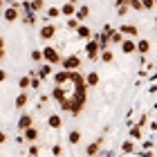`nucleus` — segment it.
Masks as SVG:
<instances>
[{"label":"nucleus","instance_id":"nucleus-16","mask_svg":"<svg viewBox=\"0 0 157 157\" xmlns=\"http://www.w3.org/2000/svg\"><path fill=\"white\" fill-rule=\"evenodd\" d=\"M5 20H7V23H13V20H18V9H16V7H9V9H5Z\"/></svg>","mask_w":157,"mask_h":157},{"label":"nucleus","instance_id":"nucleus-14","mask_svg":"<svg viewBox=\"0 0 157 157\" xmlns=\"http://www.w3.org/2000/svg\"><path fill=\"white\" fill-rule=\"evenodd\" d=\"M97 40H99V47L101 49H108V45H110V34L105 32V34H97Z\"/></svg>","mask_w":157,"mask_h":157},{"label":"nucleus","instance_id":"nucleus-29","mask_svg":"<svg viewBox=\"0 0 157 157\" xmlns=\"http://www.w3.org/2000/svg\"><path fill=\"white\" fill-rule=\"evenodd\" d=\"M121 151H124V153H132V151H135V144H132V139L124 141V146H121Z\"/></svg>","mask_w":157,"mask_h":157},{"label":"nucleus","instance_id":"nucleus-33","mask_svg":"<svg viewBox=\"0 0 157 157\" xmlns=\"http://www.w3.org/2000/svg\"><path fill=\"white\" fill-rule=\"evenodd\" d=\"M38 153H40V148L34 144V146H29V157H38Z\"/></svg>","mask_w":157,"mask_h":157},{"label":"nucleus","instance_id":"nucleus-27","mask_svg":"<svg viewBox=\"0 0 157 157\" xmlns=\"http://www.w3.org/2000/svg\"><path fill=\"white\" fill-rule=\"evenodd\" d=\"M128 7L135 9V11H141V9H144V5H141L139 0H128Z\"/></svg>","mask_w":157,"mask_h":157},{"label":"nucleus","instance_id":"nucleus-38","mask_svg":"<svg viewBox=\"0 0 157 157\" xmlns=\"http://www.w3.org/2000/svg\"><path fill=\"white\" fill-rule=\"evenodd\" d=\"M7 81V70H0V83Z\"/></svg>","mask_w":157,"mask_h":157},{"label":"nucleus","instance_id":"nucleus-3","mask_svg":"<svg viewBox=\"0 0 157 157\" xmlns=\"http://www.w3.org/2000/svg\"><path fill=\"white\" fill-rule=\"evenodd\" d=\"M61 65H63V70H67V72H74V70L81 67V59H78L76 54H70L61 61Z\"/></svg>","mask_w":157,"mask_h":157},{"label":"nucleus","instance_id":"nucleus-19","mask_svg":"<svg viewBox=\"0 0 157 157\" xmlns=\"http://www.w3.org/2000/svg\"><path fill=\"white\" fill-rule=\"evenodd\" d=\"M23 135H25V139H27V141H36V139H38V130H36L34 126H29Z\"/></svg>","mask_w":157,"mask_h":157},{"label":"nucleus","instance_id":"nucleus-6","mask_svg":"<svg viewBox=\"0 0 157 157\" xmlns=\"http://www.w3.org/2000/svg\"><path fill=\"white\" fill-rule=\"evenodd\" d=\"M32 124H34V117H32V115H20V119H18V130L25 132Z\"/></svg>","mask_w":157,"mask_h":157},{"label":"nucleus","instance_id":"nucleus-35","mask_svg":"<svg viewBox=\"0 0 157 157\" xmlns=\"http://www.w3.org/2000/svg\"><path fill=\"white\" fill-rule=\"evenodd\" d=\"M76 27H78V20L76 18H70L67 20V29H76Z\"/></svg>","mask_w":157,"mask_h":157},{"label":"nucleus","instance_id":"nucleus-9","mask_svg":"<svg viewBox=\"0 0 157 157\" xmlns=\"http://www.w3.org/2000/svg\"><path fill=\"white\" fill-rule=\"evenodd\" d=\"M36 74H38V78H49L52 76V63H45V65H40V70H36Z\"/></svg>","mask_w":157,"mask_h":157},{"label":"nucleus","instance_id":"nucleus-32","mask_svg":"<svg viewBox=\"0 0 157 157\" xmlns=\"http://www.w3.org/2000/svg\"><path fill=\"white\" fill-rule=\"evenodd\" d=\"M128 9H130L128 5H117V13H119V16H126V13H128Z\"/></svg>","mask_w":157,"mask_h":157},{"label":"nucleus","instance_id":"nucleus-10","mask_svg":"<svg viewBox=\"0 0 157 157\" xmlns=\"http://www.w3.org/2000/svg\"><path fill=\"white\" fill-rule=\"evenodd\" d=\"M47 126H49V128H54V130H59V128L63 126L61 115H49V117H47Z\"/></svg>","mask_w":157,"mask_h":157},{"label":"nucleus","instance_id":"nucleus-18","mask_svg":"<svg viewBox=\"0 0 157 157\" xmlns=\"http://www.w3.org/2000/svg\"><path fill=\"white\" fill-rule=\"evenodd\" d=\"M137 52H139V54H148V52H151V40L141 38V40L137 43Z\"/></svg>","mask_w":157,"mask_h":157},{"label":"nucleus","instance_id":"nucleus-31","mask_svg":"<svg viewBox=\"0 0 157 157\" xmlns=\"http://www.w3.org/2000/svg\"><path fill=\"white\" fill-rule=\"evenodd\" d=\"M29 56H32V61H36V63H40V61H43V52H40V49H34Z\"/></svg>","mask_w":157,"mask_h":157},{"label":"nucleus","instance_id":"nucleus-36","mask_svg":"<svg viewBox=\"0 0 157 157\" xmlns=\"http://www.w3.org/2000/svg\"><path fill=\"white\" fill-rule=\"evenodd\" d=\"M61 153H63V148H61L59 144H54V146H52V155H56V157H59Z\"/></svg>","mask_w":157,"mask_h":157},{"label":"nucleus","instance_id":"nucleus-24","mask_svg":"<svg viewBox=\"0 0 157 157\" xmlns=\"http://www.w3.org/2000/svg\"><path fill=\"white\" fill-rule=\"evenodd\" d=\"M23 23H27V25H36V13H34V11H25Z\"/></svg>","mask_w":157,"mask_h":157},{"label":"nucleus","instance_id":"nucleus-39","mask_svg":"<svg viewBox=\"0 0 157 157\" xmlns=\"http://www.w3.org/2000/svg\"><path fill=\"white\" fill-rule=\"evenodd\" d=\"M0 144H7V135L2 130H0Z\"/></svg>","mask_w":157,"mask_h":157},{"label":"nucleus","instance_id":"nucleus-21","mask_svg":"<svg viewBox=\"0 0 157 157\" xmlns=\"http://www.w3.org/2000/svg\"><path fill=\"white\" fill-rule=\"evenodd\" d=\"M99 59H101L103 63H112V61H115V54H112L110 49H101V54H99Z\"/></svg>","mask_w":157,"mask_h":157},{"label":"nucleus","instance_id":"nucleus-42","mask_svg":"<svg viewBox=\"0 0 157 157\" xmlns=\"http://www.w3.org/2000/svg\"><path fill=\"white\" fill-rule=\"evenodd\" d=\"M117 5H128V0H117Z\"/></svg>","mask_w":157,"mask_h":157},{"label":"nucleus","instance_id":"nucleus-40","mask_svg":"<svg viewBox=\"0 0 157 157\" xmlns=\"http://www.w3.org/2000/svg\"><path fill=\"white\" fill-rule=\"evenodd\" d=\"M0 49H5V38L0 36Z\"/></svg>","mask_w":157,"mask_h":157},{"label":"nucleus","instance_id":"nucleus-28","mask_svg":"<svg viewBox=\"0 0 157 157\" xmlns=\"http://www.w3.org/2000/svg\"><path fill=\"white\" fill-rule=\"evenodd\" d=\"M59 16H61L59 7H49V9H47V18H59Z\"/></svg>","mask_w":157,"mask_h":157},{"label":"nucleus","instance_id":"nucleus-25","mask_svg":"<svg viewBox=\"0 0 157 157\" xmlns=\"http://www.w3.org/2000/svg\"><path fill=\"white\" fill-rule=\"evenodd\" d=\"M99 78H101V76H99V72H90L88 78H85V83H88V85H97Z\"/></svg>","mask_w":157,"mask_h":157},{"label":"nucleus","instance_id":"nucleus-7","mask_svg":"<svg viewBox=\"0 0 157 157\" xmlns=\"http://www.w3.org/2000/svg\"><path fill=\"white\" fill-rule=\"evenodd\" d=\"M121 52H124V54H135V52H137V43H135L132 38L124 40V43H121Z\"/></svg>","mask_w":157,"mask_h":157},{"label":"nucleus","instance_id":"nucleus-22","mask_svg":"<svg viewBox=\"0 0 157 157\" xmlns=\"http://www.w3.org/2000/svg\"><path fill=\"white\" fill-rule=\"evenodd\" d=\"M25 105H27V94H25V92H20V94L16 97V108H18V110H23Z\"/></svg>","mask_w":157,"mask_h":157},{"label":"nucleus","instance_id":"nucleus-37","mask_svg":"<svg viewBox=\"0 0 157 157\" xmlns=\"http://www.w3.org/2000/svg\"><path fill=\"white\" fill-rule=\"evenodd\" d=\"M32 88H34V90L40 88V78H32Z\"/></svg>","mask_w":157,"mask_h":157},{"label":"nucleus","instance_id":"nucleus-12","mask_svg":"<svg viewBox=\"0 0 157 157\" xmlns=\"http://www.w3.org/2000/svg\"><path fill=\"white\" fill-rule=\"evenodd\" d=\"M27 5H29V11L38 13V11H43V7H45V0H27Z\"/></svg>","mask_w":157,"mask_h":157},{"label":"nucleus","instance_id":"nucleus-4","mask_svg":"<svg viewBox=\"0 0 157 157\" xmlns=\"http://www.w3.org/2000/svg\"><path fill=\"white\" fill-rule=\"evenodd\" d=\"M54 34H56V27L49 25V23H45V25L40 27V34H38V36H40V40H49V38H54Z\"/></svg>","mask_w":157,"mask_h":157},{"label":"nucleus","instance_id":"nucleus-20","mask_svg":"<svg viewBox=\"0 0 157 157\" xmlns=\"http://www.w3.org/2000/svg\"><path fill=\"white\" fill-rule=\"evenodd\" d=\"M108 34H110V43H115V45H121V43H124V36H121V32H119V29H117V32H115V29H110Z\"/></svg>","mask_w":157,"mask_h":157},{"label":"nucleus","instance_id":"nucleus-13","mask_svg":"<svg viewBox=\"0 0 157 157\" xmlns=\"http://www.w3.org/2000/svg\"><path fill=\"white\" fill-rule=\"evenodd\" d=\"M90 16V7H78V9H76V13H74V18L78 20V23H81V20H85V18H88Z\"/></svg>","mask_w":157,"mask_h":157},{"label":"nucleus","instance_id":"nucleus-30","mask_svg":"<svg viewBox=\"0 0 157 157\" xmlns=\"http://www.w3.org/2000/svg\"><path fill=\"white\" fill-rule=\"evenodd\" d=\"M130 137H132V139H141V128H139V126H132V128H130Z\"/></svg>","mask_w":157,"mask_h":157},{"label":"nucleus","instance_id":"nucleus-5","mask_svg":"<svg viewBox=\"0 0 157 157\" xmlns=\"http://www.w3.org/2000/svg\"><path fill=\"white\" fill-rule=\"evenodd\" d=\"M101 144H103V139H101V137H97L94 141H92V144H88V148H85V155H88V157H94L99 151H101Z\"/></svg>","mask_w":157,"mask_h":157},{"label":"nucleus","instance_id":"nucleus-44","mask_svg":"<svg viewBox=\"0 0 157 157\" xmlns=\"http://www.w3.org/2000/svg\"><path fill=\"white\" fill-rule=\"evenodd\" d=\"M2 7H5V0H0V9H2Z\"/></svg>","mask_w":157,"mask_h":157},{"label":"nucleus","instance_id":"nucleus-41","mask_svg":"<svg viewBox=\"0 0 157 157\" xmlns=\"http://www.w3.org/2000/svg\"><path fill=\"white\" fill-rule=\"evenodd\" d=\"M5 54H7V52H5V49H0V61H2V59H5Z\"/></svg>","mask_w":157,"mask_h":157},{"label":"nucleus","instance_id":"nucleus-43","mask_svg":"<svg viewBox=\"0 0 157 157\" xmlns=\"http://www.w3.org/2000/svg\"><path fill=\"white\" fill-rule=\"evenodd\" d=\"M67 2H72V5H78V0H67Z\"/></svg>","mask_w":157,"mask_h":157},{"label":"nucleus","instance_id":"nucleus-23","mask_svg":"<svg viewBox=\"0 0 157 157\" xmlns=\"http://www.w3.org/2000/svg\"><path fill=\"white\" fill-rule=\"evenodd\" d=\"M18 85H20V90L32 88V76H20V78H18Z\"/></svg>","mask_w":157,"mask_h":157},{"label":"nucleus","instance_id":"nucleus-1","mask_svg":"<svg viewBox=\"0 0 157 157\" xmlns=\"http://www.w3.org/2000/svg\"><path fill=\"white\" fill-rule=\"evenodd\" d=\"M85 54H88L90 61H97V59H99V54H101V47H99L97 36H92V38L88 40V45H85Z\"/></svg>","mask_w":157,"mask_h":157},{"label":"nucleus","instance_id":"nucleus-11","mask_svg":"<svg viewBox=\"0 0 157 157\" xmlns=\"http://www.w3.org/2000/svg\"><path fill=\"white\" fill-rule=\"evenodd\" d=\"M119 32L121 34H126V36H139V29H137V27H135V25H121L119 27Z\"/></svg>","mask_w":157,"mask_h":157},{"label":"nucleus","instance_id":"nucleus-15","mask_svg":"<svg viewBox=\"0 0 157 157\" xmlns=\"http://www.w3.org/2000/svg\"><path fill=\"white\" fill-rule=\"evenodd\" d=\"M76 13V5H72V2H65L61 7V16H74Z\"/></svg>","mask_w":157,"mask_h":157},{"label":"nucleus","instance_id":"nucleus-26","mask_svg":"<svg viewBox=\"0 0 157 157\" xmlns=\"http://www.w3.org/2000/svg\"><path fill=\"white\" fill-rule=\"evenodd\" d=\"M67 141H70V144H78V141H81V132H78V130H72V132L67 135Z\"/></svg>","mask_w":157,"mask_h":157},{"label":"nucleus","instance_id":"nucleus-8","mask_svg":"<svg viewBox=\"0 0 157 157\" xmlns=\"http://www.w3.org/2000/svg\"><path fill=\"white\" fill-rule=\"evenodd\" d=\"M76 36L81 40H90L92 38V29H90V27H85V25H78L76 27Z\"/></svg>","mask_w":157,"mask_h":157},{"label":"nucleus","instance_id":"nucleus-45","mask_svg":"<svg viewBox=\"0 0 157 157\" xmlns=\"http://www.w3.org/2000/svg\"><path fill=\"white\" fill-rule=\"evenodd\" d=\"M155 27H157V18H155Z\"/></svg>","mask_w":157,"mask_h":157},{"label":"nucleus","instance_id":"nucleus-2","mask_svg":"<svg viewBox=\"0 0 157 157\" xmlns=\"http://www.w3.org/2000/svg\"><path fill=\"white\" fill-rule=\"evenodd\" d=\"M43 61L52 63V65H59L63 59H61V54H59L56 47H43Z\"/></svg>","mask_w":157,"mask_h":157},{"label":"nucleus","instance_id":"nucleus-34","mask_svg":"<svg viewBox=\"0 0 157 157\" xmlns=\"http://www.w3.org/2000/svg\"><path fill=\"white\" fill-rule=\"evenodd\" d=\"M141 5H144V9H153L155 7V0H139Z\"/></svg>","mask_w":157,"mask_h":157},{"label":"nucleus","instance_id":"nucleus-17","mask_svg":"<svg viewBox=\"0 0 157 157\" xmlns=\"http://www.w3.org/2000/svg\"><path fill=\"white\" fill-rule=\"evenodd\" d=\"M65 81H70V72H67V70H65V72H56L54 74V83L56 85H63Z\"/></svg>","mask_w":157,"mask_h":157}]
</instances>
